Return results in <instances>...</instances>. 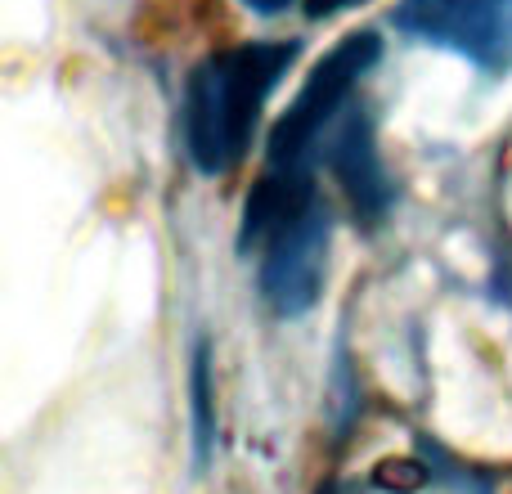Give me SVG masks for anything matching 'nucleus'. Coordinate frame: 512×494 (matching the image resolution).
I'll list each match as a JSON object with an SVG mask.
<instances>
[{"instance_id":"obj_1","label":"nucleus","mask_w":512,"mask_h":494,"mask_svg":"<svg viewBox=\"0 0 512 494\" xmlns=\"http://www.w3.org/2000/svg\"><path fill=\"white\" fill-rule=\"evenodd\" d=\"M292 41H252L203 59L185 95V149L203 176H225L239 167L252 144L256 117L292 68Z\"/></svg>"},{"instance_id":"obj_2","label":"nucleus","mask_w":512,"mask_h":494,"mask_svg":"<svg viewBox=\"0 0 512 494\" xmlns=\"http://www.w3.org/2000/svg\"><path fill=\"white\" fill-rule=\"evenodd\" d=\"M378 54H382L378 36L351 32L310 68L306 86L297 90L288 113H283L270 131V167H301V162H306V153L315 149L319 131L342 113V104L351 99L355 81L378 63Z\"/></svg>"},{"instance_id":"obj_3","label":"nucleus","mask_w":512,"mask_h":494,"mask_svg":"<svg viewBox=\"0 0 512 494\" xmlns=\"http://www.w3.org/2000/svg\"><path fill=\"white\" fill-rule=\"evenodd\" d=\"M396 27L481 72H512V0H400Z\"/></svg>"},{"instance_id":"obj_4","label":"nucleus","mask_w":512,"mask_h":494,"mask_svg":"<svg viewBox=\"0 0 512 494\" xmlns=\"http://www.w3.org/2000/svg\"><path fill=\"white\" fill-rule=\"evenodd\" d=\"M328 243H333V221L319 198H310L261 243V292L279 315H306L319 301L328 274Z\"/></svg>"},{"instance_id":"obj_5","label":"nucleus","mask_w":512,"mask_h":494,"mask_svg":"<svg viewBox=\"0 0 512 494\" xmlns=\"http://www.w3.org/2000/svg\"><path fill=\"white\" fill-rule=\"evenodd\" d=\"M333 171L342 180V189L351 194L355 212L378 221L387 212V198H391V185H387V171H382V158H378V144H373V122L364 113H355L351 122L337 131L333 140Z\"/></svg>"},{"instance_id":"obj_6","label":"nucleus","mask_w":512,"mask_h":494,"mask_svg":"<svg viewBox=\"0 0 512 494\" xmlns=\"http://www.w3.org/2000/svg\"><path fill=\"white\" fill-rule=\"evenodd\" d=\"M189 391H194V468L203 472L216 445V387H212V351H207V342H198L194 351Z\"/></svg>"},{"instance_id":"obj_7","label":"nucleus","mask_w":512,"mask_h":494,"mask_svg":"<svg viewBox=\"0 0 512 494\" xmlns=\"http://www.w3.org/2000/svg\"><path fill=\"white\" fill-rule=\"evenodd\" d=\"M351 5H360V0H306V14L310 18H333V14H342V9H351Z\"/></svg>"},{"instance_id":"obj_8","label":"nucleus","mask_w":512,"mask_h":494,"mask_svg":"<svg viewBox=\"0 0 512 494\" xmlns=\"http://www.w3.org/2000/svg\"><path fill=\"white\" fill-rule=\"evenodd\" d=\"M248 9H256V14H283V9L292 5V0H243Z\"/></svg>"},{"instance_id":"obj_9","label":"nucleus","mask_w":512,"mask_h":494,"mask_svg":"<svg viewBox=\"0 0 512 494\" xmlns=\"http://www.w3.org/2000/svg\"><path fill=\"white\" fill-rule=\"evenodd\" d=\"M319 494H333V490H319Z\"/></svg>"}]
</instances>
